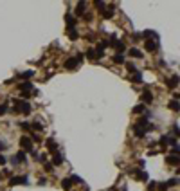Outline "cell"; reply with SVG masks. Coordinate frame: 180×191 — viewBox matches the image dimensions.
Returning a JSON list of instances; mask_svg holds the SVG:
<instances>
[{
    "label": "cell",
    "mask_w": 180,
    "mask_h": 191,
    "mask_svg": "<svg viewBox=\"0 0 180 191\" xmlns=\"http://www.w3.org/2000/svg\"><path fill=\"white\" fill-rule=\"evenodd\" d=\"M20 146H22V152H33V141H31L27 135H24L22 139H20Z\"/></svg>",
    "instance_id": "cell-2"
},
{
    "label": "cell",
    "mask_w": 180,
    "mask_h": 191,
    "mask_svg": "<svg viewBox=\"0 0 180 191\" xmlns=\"http://www.w3.org/2000/svg\"><path fill=\"white\" fill-rule=\"evenodd\" d=\"M133 132H135L137 137H144L146 135V128H141V126H137V124H133Z\"/></svg>",
    "instance_id": "cell-15"
},
{
    "label": "cell",
    "mask_w": 180,
    "mask_h": 191,
    "mask_svg": "<svg viewBox=\"0 0 180 191\" xmlns=\"http://www.w3.org/2000/svg\"><path fill=\"white\" fill-rule=\"evenodd\" d=\"M101 15H103V18H104V20H110V18H113V15H115V9H113V7L103 9V11H101Z\"/></svg>",
    "instance_id": "cell-10"
},
{
    "label": "cell",
    "mask_w": 180,
    "mask_h": 191,
    "mask_svg": "<svg viewBox=\"0 0 180 191\" xmlns=\"http://www.w3.org/2000/svg\"><path fill=\"white\" fill-rule=\"evenodd\" d=\"M45 148L49 152H58V144H56V141L52 139V137H49V139L45 141Z\"/></svg>",
    "instance_id": "cell-6"
},
{
    "label": "cell",
    "mask_w": 180,
    "mask_h": 191,
    "mask_svg": "<svg viewBox=\"0 0 180 191\" xmlns=\"http://www.w3.org/2000/svg\"><path fill=\"white\" fill-rule=\"evenodd\" d=\"M52 169H54V166H52V162H45V171H52Z\"/></svg>",
    "instance_id": "cell-33"
},
{
    "label": "cell",
    "mask_w": 180,
    "mask_h": 191,
    "mask_svg": "<svg viewBox=\"0 0 180 191\" xmlns=\"http://www.w3.org/2000/svg\"><path fill=\"white\" fill-rule=\"evenodd\" d=\"M144 47H146V51L153 52V51L158 49V44H157V41H153V40H146V41H144Z\"/></svg>",
    "instance_id": "cell-8"
},
{
    "label": "cell",
    "mask_w": 180,
    "mask_h": 191,
    "mask_svg": "<svg viewBox=\"0 0 180 191\" xmlns=\"http://www.w3.org/2000/svg\"><path fill=\"white\" fill-rule=\"evenodd\" d=\"M132 40H133V41H139V40H141V34H133Z\"/></svg>",
    "instance_id": "cell-40"
},
{
    "label": "cell",
    "mask_w": 180,
    "mask_h": 191,
    "mask_svg": "<svg viewBox=\"0 0 180 191\" xmlns=\"http://www.w3.org/2000/svg\"><path fill=\"white\" fill-rule=\"evenodd\" d=\"M176 184H178V178H171L166 182V186H176Z\"/></svg>",
    "instance_id": "cell-32"
},
{
    "label": "cell",
    "mask_w": 180,
    "mask_h": 191,
    "mask_svg": "<svg viewBox=\"0 0 180 191\" xmlns=\"http://www.w3.org/2000/svg\"><path fill=\"white\" fill-rule=\"evenodd\" d=\"M130 56H133V58H142V52L137 49V47H132V49H130Z\"/></svg>",
    "instance_id": "cell-21"
},
{
    "label": "cell",
    "mask_w": 180,
    "mask_h": 191,
    "mask_svg": "<svg viewBox=\"0 0 180 191\" xmlns=\"http://www.w3.org/2000/svg\"><path fill=\"white\" fill-rule=\"evenodd\" d=\"M130 173H133L139 180H146V178H148V173L142 171V169H130Z\"/></svg>",
    "instance_id": "cell-11"
},
{
    "label": "cell",
    "mask_w": 180,
    "mask_h": 191,
    "mask_svg": "<svg viewBox=\"0 0 180 191\" xmlns=\"http://www.w3.org/2000/svg\"><path fill=\"white\" fill-rule=\"evenodd\" d=\"M141 36H144L146 40H153V41L157 40V33H155V31H144Z\"/></svg>",
    "instance_id": "cell-14"
},
{
    "label": "cell",
    "mask_w": 180,
    "mask_h": 191,
    "mask_svg": "<svg viewBox=\"0 0 180 191\" xmlns=\"http://www.w3.org/2000/svg\"><path fill=\"white\" fill-rule=\"evenodd\" d=\"M9 184L11 186H18V184H27V177L22 175V177H11V180H9Z\"/></svg>",
    "instance_id": "cell-4"
},
{
    "label": "cell",
    "mask_w": 180,
    "mask_h": 191,
    "mask_svg": "<svg viewBox=\"0 0 180 191\" xmlns=\"http://www.w3.org/2000/svg\"><path fill=\"white\" fill-rule=\"evenodd\" d=\"M113 61L115 63H124V54H115L113 56Z\"/></svg>",
    "instance_id": "cell-27"
},
{
    "label": "cell",
    "mask_w": 180,
    "mask_h": 191,
    "mask_svg": "<svg viewBox=\"0 0 180 191\" xmlns=\"http://www.w3.org/2000/svg\"><path fill=\"white\" fill-rule=\"evenodd\" d=\"M112 45H113V49H117V54H123V52L126 51L124 41H121V40H113V41H112Z\"/></svg>",
    "instance_id": "cell-5"
},
{
    "label": "cell",
    "mask_w": 180,
    "mask_h": 191,
    "mask_svg": "<svg viewBox=\"0 0 180 191\" xmlns=\"http://www.w3.org/2000/svg\"><path fill=\"white\" fill-rule=\"evenodd\" d=\"M6 161H7V159H6V155H2V153H0V166H2V164H6Z\"/></svg>",
    "instance_id": "cell-36"
},
{
    "label": "cell",
    "mask_w": 180,
    "mask_h": 191,
    "mask_svg": "<svg viewBox=\"0 0 180 191\" xmlns=\"http://www.w3.org/2000/svg\"><path fill=\"white\" fill-rule=\"evenodd\" d=\"M70 186H72V182H70L69 178H63V180H61V187L65 189V191H69V189H70Z\"/></svg>",
    "instance_id": "cell-24"
},
{
    "label": "cell",
    "mask_w": 180,
    "mask_h": 191,
    "mask_svg": "<svg viewBox=\"0 0 180 191\" xmlns=\"http://www.w3.org/2000/svg\"><path fill=\"white\" fill-rule=\"evenodd\" d=\"M132 81H133V83H141V81H142V74H141V72H133Z\"/></svg>",
    "instance_id": "cell-23"
},
{
    "label": "cell",
    "mask_w": 180,
    "mask_h": 191,
    "mask_svg": "<svg viewBox=\"0 0 180 191\" xmlns=\"http://www.w3.org/2000/svg\"><path fill=\"white\" fill-rule=\"evenodd\" d=\"M157 187H158V189H160V191H166V189H167V186H166V184H158Z\"/></svg>",
    "instance_id": "cell-38"
},
{
    "label": "cell",
    "mask_w": 180,
    "mask_h": 191,
    "mask_svg": "<svg viewBox=\"0 0 180 191\" xmlns=\"http://www.w3.org/2000/svg\"><path fill=\"white\" fill-rule=\"evenodd\" d=\"M31 128H33V130H36V132H41V130L45 128V126L41 124V123H33V124H31Z\"/></svg>",
    "instance_id": "cell-26"
},
{
    "label": "cell",
    "mask_w": 180,
    "mask_h": 191,
    "mask_svg": "<svg viewBox=\"0 0 180 191\" xmlns=\"http://www.w3.org/2000/svg\"><path fill=\"white\" fill-rule=\"evenodd\" d=\"M67 36L70 40H78V31L76 29H67Z\"/></svg>",
    "instance_id": "cell-22"
},
{
    "label": "cell",
    "mask_w": 180,
    "mask_h": 191,
    "mask_svg": "<svg viewBox=\"0 0 180 191\" xmlns=\"http://www.w3.org/2000/svg\"><path fill=\"white\" fill-rule=\"evenodd\" d=\"M85 2H78V7H76V15L78 16H81V15H85Z\"/></svg>",
    "instance_id": "cell-17"
},
{
    "label": "cell",
    "mask_w": 180,
    "mask_h": 191,
    "mask_svg": "<svg viewBox=\"0 0 180 191\" xmlns=\"http://www.w3.org/2000/svg\"><path fill=\"white\" fill-rule=\"evenodd\" d=\"M11 161H13V164H18V162H25V152H18L13 159H11Z\"/></svg>",
    "instance_id": "cell-13"
},
{
    "label": "cell",
    "mask_w": 180,
    "mask_h": 191,
    "mask_svg": "<svg viewBox=\"0 0 180 191\" xmlns=\"http://www.w3.org/2000/svg\"><path fill=\"white\" fill-rule=\"evenodd\" d=\"M65 22H67L69 29H74V27H76V24H78V20H76V16H72L70 13H67L65 15Z\"/></svg>",
    "instance_id": "cell-7"
},
{
    "label": "cell",
    "mask_w": 180,
    "mask_h": 191,
    "mask_svg": "<svg viewBox=\"0 0 180 191\" xmlns=\"http://www.w3.org/2000/svg\"><path fill=\"white\" fill-rule=\"evenodd\" d=\"M20 124H22V128H24L25 132H31V130H33V128H31V123H20Z\"/></svg>",
    "instance_id": "cell-31"
},
{
    "label": "cell",
    "mask_w": 180,
    "mask_h": 191,
    "mask_svg": "<svg viewBox=\"0 0 180 191\" xmlns=\"http://www.w3.org/2000/svg\"><path fill=\"white\" fill-rule=\"evenodd\" d=\"M7 112V107H6V105H0V115H4Z\"/></svg>",
    "instance_id": "cell-35"
},
{
    "label": "cell",
    "mask_w": 180,
    "mask_h": 191,
    "mask_svg": "<svg viewBox=\"0 0 180 191\" xmlns=\"http://www.w3.org/2000/svg\"><path fill=\"white\" fill-rule=\"evenodd\" d=\"M18 88L20 90H22V92H31V90H33V83H31V81H24V83H20L18 85Z\"/></svg>",
    "instance_id": "cell-12"
},
{
    "label": "cell",
    "mask_w": 180,
    "mask_h": 191,
    "mask_svg": "<svg viewBox=\"0 0 180 191\" xmlns=\"http://www.w3.org/2000/svg\"><path fill=\"white\" fill-rule=\"evenodd\" d=\"M155 187H157V184H155V182H151V184H150V186H148V189H150V191H153V189H155Z\"/></svg>",
    "instance_id": "cell-39"
},
{
    "label": "cell",
    "mask_w": 180,
    "mask_h": 191,
    "mask_svg": "<svg viewBox=\"0 0 180 191\" xmlns=\"http://www.w3.org/2000/svg\"><path fill=\"white\" fill-rule=\"evenodd\" d=\"M173 132H175V137H178V124H173Z\"/></svg>",
    "instance_id": "cell-37"
},
{
    "label": "cell",
    "mask_w": 180,
    "mask_h": 191,
    "mask_svg": "<svg viewBox=\"0 0 180 191\" xmlns=\"http://www.w3.org/2000/svg\"><path fill=\"white\" fill-rule=\"evenodd\" d=\"M69 180H70L72 184H81V178H79V177H76V175H74V177H69Z\"/></svg>",
    "instance_id": "cell-30"
},
{
    "label": "cell",
    "mask_w": 180,
    "mask_h": 191,
    "mask_svg": "<svg viewBox=\"0 0 180 191\" xmlns=\"http://www.w3.org/2000/svg\"><path fill=\"white\" fill-rule=\"evenodd\" d=\"M141 99H142V105H150V103H153V96H151L150 90L146 88V90L141 94Z\"/></svg>",
    "instance_id": "cell-3"
},
{
    "label": "cell",
    "mask_w": 180,
    "mask_h": 191,
    "mask_svg": "<svg viewBox=\"0 0 180 191\" xmlns=\"http://www.w3.org/2000/svg\"><path fill=\"white\" fill-rule=\"evenodd\" d=\"M126 69H128L130 72H137V69H135V65H133V63H128V65H126Z\"/></svg>",
    "instance_id": "cell-34"
},
{
    "label": "cell",
    "mask_w": 180,
    "mask_h": 191,
    "mask_svg": "<svg viewBox=\"0 0 180 191\" xmlns=\"http://www.w3.org/2000/svg\"><path fill=\"white\" fill-rule=\"evenodd\" d=\"M166 162H167V164H175V166H178V153L169 155V157L166 159Z\"/></svg>",
    "instance_id": "cell-16"
},
{
    "label": "cell",
    "mask_w": 180,
    "mask_h": 191,
    "mask_svg": "<svg viewBox=\"0 0 180 191\" xmlns=\"http://www.w3.org/2000/svg\"><path fill=\"white\" fill-rule=\"evenodd\" d=\"M61 162H63L61 153H54V159H52V166H60Z\"/></svg>",
    "instance_id": "cell-18"
},
{
    "label": "cell",
    "mask_w": 180,
    "mask_h": 191,
    "mask_svg": "<svg viewBox=\"0 0 180 191\" xmlns=\"http://www.w3.org/2000/svg\"><path fill=\"white\" fill-rule=\"evenodd\" d=\"M167 85H169L171 88H173V87H176V85H178V74H175V76H173L171 79H169V83H167Z\"/></svg>",
    "instance_id": "cell-25"
},
{
    "label": "cell",
    "mask_w": 180,
    "mask_h": 191,
    "mask_svg": "<svg viewBox=\"0 0 180 191\" xmlns=\"http://www.w3.org/2000/svg\"><path fill=\"white\" fill-rule=\"evenodd\" d=\"M169 108H171L173 112H178V101H171L169 103Z\"/></svg>",
    "instance_id": "cell-29"
},
{
    "label": "cell",
    "mask_w": 180,
    "mask_h": 191,
    "mask_svg": "<svg viewBox=\"0 0 180 191\" xmlns=\"http://www.w3.org/2000/svg\"><path fill=\"white\" fill-rule=\"evenodd\" d=\"M87 58H88V60H97L96 49H87Z\"/></svg>",
    "instance_id": "cell-20"
},
{
    "label": "cell",
    "mask_w": 180,
    "mask_h": 191,
    "mask_svg": "<svg viewBox=\"0 0 180 191\" xmlns=\"http://www.w3.org/2000/svg\"><path fill=\"white\" fill-rule=\"evenodd\" d=\"M144 110H146V107H144L142 103H141V105H137V107L133 108V112H135V114H141V112H144Z\"/></svg>",
    "instance_id": "cell-28"
},
{
    "label": "cell",
    "mask_w": 180,
    "mask_h": 191,
    "mask_svg": "<svg viewBox=\"0 0 180 191\" xmlns=\"http://www.w3.org/2000/svg\"><path fill=\"white\" fill-rule=\"evenodd\" d=\"M33 76H34V70H25L20 74V79H31Z\"/></svg>",
    "instance_id": "cell-19"
},
{
    "label": "cell",
    "mask_w": 180,
    "mask_h": 191,
    "mask_svg": "<svg viewBox=\"0 0 180 191\" xmlns=\"http://www.w3.org/2000/svg\"><path fill=\"white\" fill-rule=\"evenodd\" d=\"M31 110V105L27 101H22V99H15L13 101V112H22V114H29Z\"/></svg>",
    "instance_id": "cell-1"
},
{
    "label": "cell",
    "mask_w": 180,
    "mask_h": 191,
    "mask_svg": "<svg viewBox=\"0 0 180 191\" xmlns=\"http://www.w3.org/2000/svg\"><path fill=\"white\" fill-rule=\"evenodd\" d=\"M4 148H6V144H4V143H0V150H4Z\"/></svg>",
    "instance_id": "cell-41"
},
{
    "label": "cell",
    "mask_w": 180,
    "mask_h": 191,
    "mask_svg": "<svg viewBox=\"0 0 180 191\" xmlns=\"http://www.w3.org/2000/svg\"><path fill=\"white\" fill-rule=\"evenodd\" d=\"M78 65H79V61H78L76 58H69V60L65 61V67H67L69 70H72V69H78Z\"/></svg>",
    "instance_id": "cell-9"
}]
</instances>
